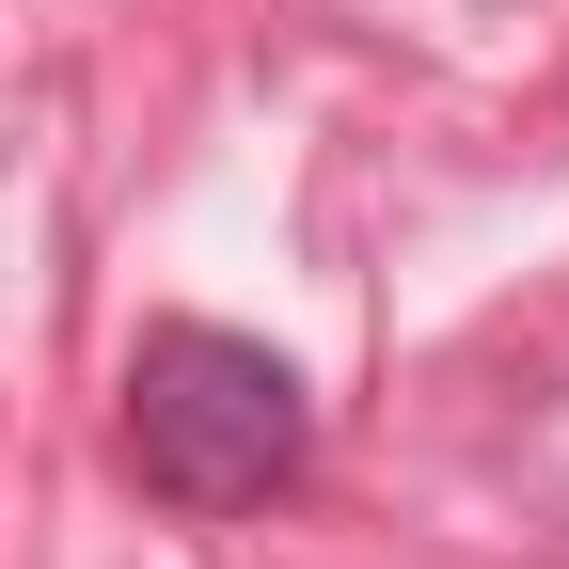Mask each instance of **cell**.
Segmentation results:
<instances>
[{
    "label": "cell",
    "mask_w": 569,
    "mask_h": 569,
    "mask_svg": "<svg viewBox=\"0 0 569 569\" xmlns=\"http://www.w3.org/2000/svg\"><path fill=\"white\" fill-rule=\"evenodd\" d=\"M301 459H317V396H301L284 348L206 332V317H159L127 348V475L159 490V507L238 522L269 490H301Z\"/></svg>",
    "instance_id": "1"
}]
</instances>
